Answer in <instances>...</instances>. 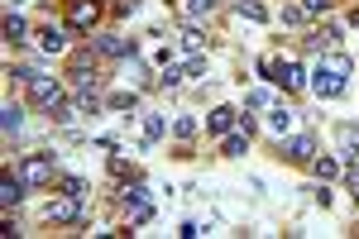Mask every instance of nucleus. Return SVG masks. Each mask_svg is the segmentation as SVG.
I'll return each mask as SVG.
<instances>
[{
  "label": "nucleus",
  "mask_w": 359,
  "mask_h": 239,
  "mask_svg": "<svg viewBox=\"0 0 359 239\" xmlns=\"http://www.w3.org/2000/svg\"><path fill=\"white\" fill-rule=\"evenodd\" d=\"M201 43H206V39H201V29H197V24H187V29H182V48H187V53H201Z\"/></svg>",
  "instance_id": "nucleus-23"
},
{
  "label": "nucleus",
  "mask_w": 359,
  "mask_h": 239,
  "mask_svg": "<svg viewBox=\"0 0 359 239\" xmlns=\"http://www.w3.org/2000/svg\"><path fill=\"white\" fill-rule=\"evenodd\" d=\"M96 15H101V5H96V0H72L67 24H72V29H91V24H96Z\"/></svg>",
  "instance_id": "nucleus-8"
},
{
  "label": "nucleus",
  "mask_w": 359,
  "mask_h": 239,
  "mask_svg": "<svg viewBox=\"0 0 359 239\" xmlns=\"http://www.w3.org/2000/svg\"><path fill=\"white\" fill-rule=\"evenodd\" d=\"M0 124H5V134H19V124H24V110H19V106H5V120H0Z\"/></svg>",
  "instance_id": "nucleus-21"
},
{
  "label": "nucleus",
  "mask_w": 359,
  "mask_h": 239,
  "mask_svg": "<svg viewBox=\"0 0 359 239\" xmlns=\"http://www.w3.org/2000/svg\"><path fill=\"white\" fill-rule=\"evenodd\" d=\"M249 154V134L235 129V134H225V158H244Z\"/></svg>",
  "instance_id": "nucleus-16"
},
{
  "label": "nucleus",
  "mask_w": 359,
  "mask_h": 239,
  "mask_svg": "<svg viewBox=\"0 0 359 239\" xmlns=\"http://www.w3.org/2000/svg\"><path fill=\"white\" fill-rule=\"evenodd\" d=\"M134 5H139V0H115V15H129Z\"/></svg>",
  "instance_id": "nucleus-32"
},
{
  "label": "nucleus",
  "mask_w": 359,
  "mask_h": 239,
  "mask_svg": "<svg viewBox=\"0 0 359 239\" xmlns=\"http://www.w3.org/2000/svg\"><path fill=\"white\" fill-rule=\"evenodd\" d=\"M24 192H29V182H24V177H19V172H15V177H5V182H0V201H5V206H15V201L24 197Z\"/></svg>",
  "instance_id": "nucleus-12"
},
{
  "label": "nucleus",
  "mask_w": 359,
  "mask_h": 239,
  "mask_svg": "<svg viewBox=\"0 0 359 239\" xmlns=\"http://www.w3.org/2000/svg\"><path fill=\"white\" fill-rule=\"evenodd\" d=\"M302 10H307V15H326V10H330V0H302Z\"/></svg>",
  "instance_id": "nucleus-28"
},
{
  "label": "nucleus",
  "mask_w": 359,
  "mask_h": 239,
  "mask_svg": "<svg viewBox=\"0 0 359 239\" xmlns=\"http://www.w3.org/2000/svg\"><path fill=\"white\" fill-rule=\"evenodd\" d=\"M19 177L29 187H48L53 182V154H24L19 158Z\"/></svg>",
  "instance_id": "nucleus-5"
},
{
  "label": "nucleus",
  "mask_w": 359,
  "mask_h": 239,
  "mask_svg": "<svg viewBox=\"0 0 359 239\" xmlns=\"http://www.w3.org/2000/svg\"><path fill=\"white\" fill-rule=\"evenodd\" d=\"M24 86H29V101H34L39 110H48L53 120H63V124H67L72 115H81L77 106H67V101H63V86H58L53 77H39V72H29V81H24Z\"/></svg>",
  "instance_id": "nucleus-2"
},
{
  "label": "nucleus",
  "mask_w": 359,
  "mask_h": 239,
  "mask_svg": "<svg viewBox=\"0 0 359 239\" xmlns=\"http://www.w3.org/2000/svg\"><path fill=\"white\" fill-rule=\"evenodd\" d=\"M282 154H287L292 163H312L317 158V139H312V134H292V139L282 144Z\"/></svg>",
  "instance_id": "nucleus-7"
},
{
  "label": "nucleus",
  "mask_w": 359,
  "mask_h": 239,
  "mask_svg": "<svg viewBox=\"0 0 359 239\" xmlns=\"http://www.w3.org/2000/svg\"><path fill=\"white\" fill-rule=\"evenodd\" d=\"M340 158H345V163H359V139H355V129H345V139H340Z\"/></svg>",
  "instance_id": "nucleus-20"
},
{
  "label": "nucleus",
  "mask_w": 359,
  "mask_h": 239,
  "mask_svg": "<svg viewBox=\"0 0 359 239\" xmlns=\"http://www.w3.org/2000/svg\"><path fill=\"white\" fill-rule=\"evenodd\" d=\"M106 106L111 110H129V106H139V91H115V96H106Z\"/></svg>",
  "instance_id": "nucleus-19"
},
{
  "label": "nucleus",
  "mask_w": 359,
  "mask_h": 239,
  "mask_svg": "<svg viewBox=\"0 0 359 239\" xmlns=\"http://www.w3.org/2000/svg\"><path fill=\"white\" fill-rule=\"evenodd\" d=\"M144 134H149V144H154V139H163V134H168V120H163V115H149V120H144Z\"/></svg>",
  "instance_id": "nucleus-22"
},
{
  "label": "nucleus",
  "mask_w": 359,
  "mask_h": 239,
  "mask_svg": "<svg viewBox=\"0 0 359 239\" xmlns=\"http://www.w3.org/2000/svg\"><path fill=\"white\" fill-rule=\"evenodd\" d=\"M350 24H359V10H355V15H350Z\"/></svg>",
  "instance_id": "nucleus-33"
},
{
  "label": "nucleus",
  "mask_w": 359,
  "mask_h": 239,
  "mask_svg": "<svg viewBox=\"0 0 359 239\" xmlns=\"http://www.w3.org/2000/svg\"><path fill=\"white\" fill-rule=\"evenodd\" d=\"M350 72H355V63H350L345 53H330L317 72H312V91H317L321 101H335V96L350 86Z\"/></svg>",
  "instance_id": "nucleus-1"
},
{
  "label": "nucleus",
  "mask_w": 359,
  "mask_h": 239,
  "mask_svg": "<svg viewBox=\"0 0 359 239\" xmlns=\"http://www.w3.org/2000/svg\"><path fill=\"white\" fill-rule=\"evenodd\" d=\"M235 15H239V19H254V24H264V19H269V10H264L259 0H239Z\"/></svg>",
  "instance_id": "nucleus-17"
},
{
  "label": "nucleus",
  "mask_w": 359,
  "mask_h": 239,
  "mask_svg": "<svg viewBox=\"0 0 359 239\" xmlns=\"http://www.w3.org/2000/svg\"><path fill=\"white\" fill-rule=\"evenodd\" d=\"M345 182H350V187H355V192H359V163H350V172H345Z\"/></svg>",
  "instance_id": "nucleus-31"
},
{
  "label": "nucleus",
  "mask_w": 359,
  "mask_h": 239,
  "mask_svg": "<svg viewBox=\"0 0 359 239\" xmlns=\"http://www.w3.org/2000/svg\"><path fill=\"white\" fill-rule=\"evenodd\" d=\"M244 106H249V110H259V106H269V91H264V86H254V91L244 96Z\"/></svg>",
  "instance_id": "nucleus-26"
},
{
  "label": "nucleus",
  "mask_w": 359,
  "mask_h": 239,
  "mask_svg": "<svg viewBox=\"0 0 359 239\" xmlns=\"http://www.w3.org/2000/svg\"><path fill=\"white\" fill-rule=\"evenodd\" d=\"M292 120H297V115H292L287 106H273V110H269V129H273V134H278V139H282V134L292 129Z\"/></svg>",
  "instance_id": "nucleus-15"
},
{
  "label": "nucleus",
  "mask_w": 359,
  "mask_h": 239,
  "mask_svg": "<svg viewBox=\"0 0 359 239\" xmlns=\"http://www.w3.org/2000/svg\"><path fill=\"white\" fill-rule=\"evenodd\" d=\"M317 177H340V158H312Z\"/></svg>",
  "instance_id": "nucleus-24"
},
{
  "label": "nucleus",
  "mask_w": 359,
  "mask_h": 239,
  "mask_svg": "<svg viewBox=\"0 0 359 239\" xmlns=\"http://www.w3.org/2000/svg\"><path fill=\"white\" fill-rule=\"evenodd\" d=\"M259 72H273V81H278L282 91H302V86H307V77H312L302 63H269V58L259 63Z\"/></svg>",
  "instance_id": "nucleus-4"
},
{
  "label": "nucleus",
  "mask_w": 359,
  "mask_h": 239,
  "mask_svg": "<svg viewBox=\"0 0 359 239\" xmlns=\"http://www.w3.org/2000/svg\"><path fill=\"white\" fill-rule=\"evenodd\" d=\"M177 235H182V239H197L201 225H197V220H182V230H177Z\"/></svg>",
  "instance_id": "nucleus-30"
},
{
  "label": "nucleus",
  "mask_w": 359,
  "mask_h": 239,
  "mask_svg": "<svg viewBox=\"0 0 359 239\" xmlns=\"http://www.w3.org/2000/svg\"><path fill=\"white\" fill-rule=\"evenodd\" d=\"M63 192H72V197H86V182H81V177H63Z\"/></svg>",
  "instance_id": "nucleus-27"
},
{
  "label": "nucleus",
  "mask_w": 359,
  "mask_h": 239,
  "mask_svg": "<svg viewBox=\"0 0 359 239\" xmlns=\"http://www.w3.org/2000/svg\"><path fill=\"white\" fill-rule=\"evenodd\" d=\"M125 220H129V225H149V220H154V197H149L144 182L125 187Z\"/></svg>",
  "instance_id": "nucleus-3"
},
{
  "label": "nucleus",
  "mask_w": 359,
  "mask_h": 239,
  "mask_svg": "<svg viewBox=\"0 0 359 239\" xmlns=\"http://www.w3.org/2000/svg\"><path fill=\"white\" fill-rule=\"evenodd\" d=\"M48 220H53V225H77L81 220V197L63 192L58 201H48Z\"/></svg>",
  "instance_id": "nucleus-6"
},
{
  "label": "nucleus",
  "mask_w": 359,
  "mask_h": 239,
  "mask_svg": "<svg viewBox=\"0 0 359 239\" xmlns=\"http://www.w3.org/2000/svg\"><path fill=\"white\" fill-rule=\"evenodd\" d=\"M302 19H312L302 5H282V24H302Z\"/></svg>",
  "instance_id": "nucleus-25"
},
{
  "label": "nucleus",
  "mask_w": 359,
  "mask_h": 239,
  "mask_svg": "<svg viewBox=\"0 0 359 239\" xmlns=\"http://www.w3.org/2000/svg\"><path fill=\"white\" fill-rule=\"evenodd\" d=\"M235 124H239V110H230V106H216V110L206 115V129H211V134H230Z\"/></svg>",
  "instance_id": "nucleus-9"
},
{
  "label": "nucleus",
  "mask_w": 359,
  "mask_h": 239,
  "mask_svg": "<svg viewBox=\"0 0 359 239\" xmlns=\"http://www.w3.org/2000/svg\"><path fill=\"white\" fill-rule=\"evenodd\" d=\"M5 39L24 43V39H29V19H24V15H5Z\"/></svg>",
  "instance_id": "nucleus-14"
},
{
  "label": "nucleus",
  "mask_w": 359,
  "mask_h": 239,
  "mask_svg": "<svg viewBox=\"0 0 359 239\" xmlns=\"http://www.w3.org/2000/svg\"><path fill=\"white\" fill-rule=\"evenodd\" d=\"M197 129H201V124L192 115H177V120H173V134H177L182 144H187V139H197Z\"/></svg>",
  "instance_id": "nucleus-18"
},
{
  "label": "nucleus",
  "mask_w": 359,
  "mask_h": 239,
  "mask_svg": "<svg viewBox=\"0 0 359 239\" xmlns=\"http://www.w3.org/2000/svg\"><path fill=\"white\" fill-rule=\"evenodd\" d=\"M182 77H187V72H177V67H168V72H163V77H159V86H177V81H182Z\"/></svg>",
  "instance_id": "nucleus-29"
},
{
  "label": "nucleus",
  "mask_w": 359,
  "mask_h": 239,
  "mask_svg": "<svg viewBox=\"0 0 359 239\" xmlns=\"http://www.w3.org/2000/svg\"><path fill=\"white\" fill-rule=\"evenodd\" d=\"M177 10H182L187 24H197V19H206V15L216 10V0H177Z\"/></svg>",
  "instance_id": "nucleus-11"
},
{
  "label": "nucleus",
  "mask_w": 359,
  "mask_h": 239,
  "mask_svg": "<svg viewBox=\"0 0 359 239\" xmlns=\"http://www.w3.org/2000/svg\"><path fill=\"white\" fill-rule=\"evenodd\" d=\"M96 53H106V58H134V39L106 34V39H96Z\"/></svg>",
  "instance_id": "nucleus-10"
},
{
  "label": "nucleus",
  "mask_w": 359,
  "mask_h": 239,
  "mask_svg": "<svg viewBox=\"0 0 359 239\" xmlns=\"http://www.w3.org/2000/svg\"><path fill=\"white\" fill-rule=\"evenodd\" d=\"M39 48L43 53H63L67 48V29H39Z\"/></svg>",
  "instance_id": "nucleus-13"
}]
</instances>
